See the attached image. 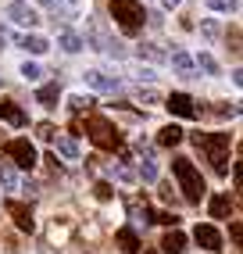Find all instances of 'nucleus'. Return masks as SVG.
<instances>
[{"mask_svg": "<svg viewBox=\"0 0 243 254\" xmlns=\"http://www.w3.org/2000/svg\"><path fill=\"white\" fill-rule=\"evenodd\" d=\"M193 143L207 154V161L215 165V172L218 176H229V132H193Z\"/></svg>", "mask_w": 243, "mask_h": 254, "instance_id": "f257e3e1", "label": "nucleus"}, {"mask_svg": "<svg viewBox=\"0 0 243 254\" xmlns=\"http://www.w3.org/2000/svg\"><path fill=\"white\" fill-rule=\"evenodd\" d=\"M172 172H176V179H179L182 197L189 200V204H200V197L207 193V186H204V176L197 172V165L189 158H172Z\"/></svg>", "mask_w": 243, "mask_h": 254, "instance_id": "f03ea898", "label": "nucleus"}, {"mask_svg": "<svg viewBox=\"0 0 243 254\" xmlns=\"http://www.w3.org/2000/svg\"><path fill=\"white\" fill-rule=\"evenodd\" d=\"M111 18L122 25L125 36H136L147 22V11H143L140 0H111Z\"/></svg>", "mask_w": 243, "mask_h": 254, "instance_id": "7ed1b4c3", "label": "nucleus"}, {"mask_svg": "<svg viewBox=\"0 0 243 254\" xmlns=\"http://www.w3.org/2000/svg\"><path fill=\"white\" fill-rule=\"evenodd\" d=\"M86 136H90L100 150H118L122 147V132L115 129V122H108V118H100V115L86 118Z\"/></svg>", "mask_w": 243, "mask_h": 254, "instance_id": "20e7f679", "label": "nucleus"}, {"mask_svg": "<svg viewBox=\"0 0 243 254\" xmlns=\"http://www.w3.org/2000/svg\"><path fill=\"white\" fill-rule=\"evenodd\" d=\"M4 158L11 165H18V168H32V165L40 161L36 147H32L29 140H4Z\"/></svg>", "mask_w": 243, "mask_h": 254, "instance_id": "39448f33", "label": "nucleus"}, {"mask_svg": "<svg viewBox=\"0 0 243 254\" xmlns=\"http://www.w3.org/2000/svg\"><path fill=\"white\" fill-rule=\"evenodd\" d=\"M86 36H90V43H93L97 50H108V54H122V43H115V40L108 36V29H104V22H100V18H90V22H86Z\"/></svg>", "mask_w": 243, "mask_h": 254, "instance_id": "423d86ee", "label": "nucleus"}, {"mask_svg": "<svg viewBox=\"0 0 243 254\" xmlns=\"http://www.w3.org/2000/svg\"><path fill=\"white\" fill-rule=\"evenodd\" d=\"M7 215L14 218V226H18L22 233H32V229H36V218H32V208L29 204H22V200H7Z\"/></svg>", "mask_w": 243, "mask_h": 254, "instance_id": "0eeeda50", "label": "nucleus"}, {"mask_svg": "<svg viewBox=\"0 0 243 254\" xmlns=\"http://www.w3.org/2000/svg\"><path fill=\"white\" fill-rule=\"evenodd\" d=\"M165 108H168L172 115H179V118H197V104H193V97H186V93L165 97Z\"/></svg>", "mask_w": 243, "mask_h": 254, "instance_id": "6e6552de", "label": "nucleus"}, {"mask_svg": "<svg viewBox=\"0 0 243 254\" xmlns=\"http://www.w3.org/2000/svg\"><path fill=\"white\" fill-rule=\"evenodd\" d=\"M193 240H197L204 251H211V254L222 251V233H218L215 226H197V229H193Z\"/></svg>", "mask_w": 243, "mask_h": 254, "instance_id": "1a4fd4ad", "label": "nucleus"}, {"mask_svg": "<svg viewBox=\"0 0 243 254\" xmlns=\"http://www.w3.org/2000/svg\"><path fill=\"white\" fill-rule=\"evenodd\" d=\"M0 122H11V126L25 129V126H29V118H25V111L14 104V100H0Z\"/></svg>", "mask_w": 243, "mask_h": 254, "instance_id": "9d476101", "label": "nucleus"}, {"mask_svg": "<svg viewBox=\"0 0 243 254\" xmlns=\"http://www.w3.org/2000/svg\"><path fill=\"white\" fill-rule=\"evenodd\" d=\"M7 14H11L18 25H36V22H40V14L32 11L29 4H22V0H11V4H7Z\"/></svg>", "mask_w": 243, "mask_h": 254, "instance_id": "9b49d317", "label": "nucleus"}, {"mask_svg": "<svg viewBox=\"0 0 243 254\" xmlns=\"http://www.w3.org/2000/svg\"><path fill=\"white\" fill-rule=\"evenodd\" d=\"M115 244H118L122 254H140V236H136V229H129V226H122L115 233Z\"/></svg>", "mask_w": 243, "mask_h": 254, "instance_id": "f8f14e48", "label": "nucleus"}, {"mask_svg": "<svg viewBox=\"0 0 243 254\" xmlns=\"http://www.w3.org/2000/svg\"><path fill=\"white\" fill-rule=\"evenodd\" d=\"M86 86H93V90H104V93H118V79L111 75H104V72H86Z\"/></svg>", "mask_w": 243, "mask_h": 254, "instance_id": "ddd939ff", "label": "nucleus"}, {"mask_svg": "<svg viewBox=\"0 0 243 254\" xmlns=\"http://www.w3.org/2000/svg\"><path fill=\"white\" fill-rule=\"evenodd\" d=\"M161 247H165L168 254H182V251H186V233L168 229V233H165V240H161Z\"/></svg>", "mask_w": 243, "mask_h": 254, "instance_id": "4468645a", "label": "nucleus"}, {"mask_svg": "<svg viewBox=\"0 0 243 254\" xmlns=\"http://www.w3.org/2000/svg\"><path fill=\"white\" fill-rule=\"evenodd\" d=\"M58 97H61L58 82H47V86H40V93H36V100H40L43 108H58Z\"/></svg>", "mask_w": 243, "mask_h": 254, "instance_id": "2eb2a0df", "label": "nucleus"}, {"mask_svg": "<svg viewBox=\"0 0 243 254\" xmlns=\"http://www.w3.org/2000/svg\"><path fill=\"white\" fill-rule=\"evenodd\" d=\"M58 47H61V50H68V54H79V50L86 47V40H82V36H75V32H68V29H64L61 36H58Z\"/></svg>", "mask_w": 243, "mask_h": 254, "instance_id": "dca6fc26", "label": "nucleus"}, {"mask_svg": "<svg viewBox=\"0 0 243 254\" xmlns=\"http://www.w3.org/2000/svg\"><path fill=\"white\" fill-rule=\"evenodd\" d=\"M182 136H186V132H182L179 126H165V129L158 132V143H161V147H176V143H182Z\"/></svg>", "mask_w": 243, "mask_h": 254, "instance_id": "f3484780", "label": "nucleus"}, {"mask_svg": "<svg viewBox=\"0 0 243 254\" xmlns=\"http://www.w3.org/2000/svg\"><path fill=\"white\" fill-rule=\"evenodd\" d=\"M0 186L4 190H18V172H14L11 161H0Z\"/></svg>", "mask_w": 243, "mask_h": 254, "instance_id": "a211bd4d", "label": "nucleus"}, {"mask_svg": "<svg viewBox=\"0 0 243 254\" xmlns=\"http://www.w3.org/2000/svg\"><path fill=\"white\" fill-rule=\"evenodd\" d=\"M229 211H233V200L225 197V193H215L211 197V218H225Z\"/></svg>", "mask_w": 243, "mask_h": 254, "instance_id": "6ab92c4d", "label": "nucleus"}, {"mask_svg": "<svg viewBox=\"0 0 243 254\" xmlns=\"http://www.w3.org/2000/svg\"><path fill=\"white\" fill-rule=\"evenodd\" d=\"M61 18H79L82 14V0H61V4H54Z\"/></svg>", "mask_w": 243, "mask_h": 254, "instance_id": "aec40b11", "label": "nucleus"}, {"mask_svg": "<svg viewBox=\"0 0 243 254\" xmlns=\"http://www.w3.org/2000/svg\"><path fill=\"white\" fill-rule=\"evenodd\" d=\"M18 47H25L29 54H43V50H50V43H47L43 36H22V40H18Z\"/></svg>", "mask_w": 243, "mask_h": 254, "instance_id": "412c9836", "label": "nucleus"}, {"mask_svg": "<svg viewBox=\"0 0 243 254\" xmlns=\"http://www.w3.org/2000/svg\"><path fill=\"white\" fill-rule=\"evenodd\" d=\"M172 64H176L182 75H189V68H193V58H189L186 50H179V47H176V50H172Z\"/></svg>", "mask_w": 243, "mask_h": 254, "instance_id": "4be33fe9", "label": "nucleus"}, {"mask_svg": "<svg viewBox=\"0 0 243 254\" xmlns=\"http://www.w3.org/2000/svg\"><path fill=\"white\" fill-rule=\"evenodd\" d=\"M140 58H147V61H165V50H161L158 43H140Z\"/></svg>", "mask_w": 243, "mask_h": 254, "instance_id": "5701e85b", "label": "nucleus"}, {"mask_svg": "<svg viewBox=\"0 0 243 254\" xmlns=\"http://www.w3.org/2000/svg\"><path fill=\"white\" fill-rule=\"evenodd\" d=\"M211 11H225V14H236L240 11V0H207Z\"/></svg>", "mask_w": 243, "mask_h": 254, "instance_id": "b1692460", "label": "nucleus"}, {"mask_svg": "<svg viewBox=\"0 0 243 254\" xmlns=\"http://www.w3.org/2000/svg\"><path fill=\"white\" fill-rule=\"evenodd\" d=\"M197 64H200L207 75H218V72H222V68H218V61H215L211 54H200V58H197Z\"/></svg>", "mask_w": 243, "mask_h": 254, "instance_id": "393cba45", "label": "nucleus"}, {"mask_svg": "<svg viewBox=\"0 0 243 254\" xmlns=\"http://www.w3.org/2000/svg\"><path fill=\"white\" fill-rule=\"evenodd\" d=\"M140 179H143V183H154V179H158V168H154L150 158H143V165H140Z\"/></svg>", "mask_w": 243, "mask_h": 254, "instance_id": "a878e982", "label": "nucleus"}, {"mask_svg": "<svg viewBox=\"0 0 243 254\" xmlns=\"http://www.w3.org/2000/svg\"><path fill=\"white\" fill-rule=\"evenodd\" d=\"M58 150H61L64 158H72V161L79 158V147H75V140H58Z\"/></svg>", "mask_w": 243, "mask_h": 254, "instance_id": "bb28decb", "label": "nucleus"}, {"mask_svg": "<svg viewBox=\"0 0 243 254\" xmlns=\"http://www.w3.org/2000/svg\"><path fill=\"white\" fill-rule=\"evenodd\" d=\"M90 104H93V100H90V97H79V93H75V97H68V108H72L75 115H79V111H86V108H90Z\"/></svg>", "mask_w": 243, "mask_h": 254, "instance_id": "cd10ccee", "label": "nucleus"}, {"mask_svg": "<svg viewBox=\"0 0 243 254\" xmlns=\"http://www.w3.org/2000/svg\"><path fill=\"white\" fill-rule=\"evenodd\" d=\"M161 100H165V97H161L158 90H140V104H161Z\"/></svg>", "mask_w": 243, "mask_h": 254, "instance_id": "c85d7f7f", "label": "nucleus"}, {"mask_svg": "<svg viewBox=\"0 0 243 254\" xmlns=\"http://www.w3.org/2000/svg\"><path fill=\"white\" fill-rule=\"evenodd\" d=\"M22 75H25L29 82H36V79H40L43 72H40V64H22Z\"/></svg>", "mask_w": 243, "mask_h": 254, "instance_id": "c756f323", "label": "nucleus"}, {"mask_svg": "<svg viewBox=\"0 0 243 254\" xmlns=\"http://www.w3.org/2000/svg\"><path fill=\"white\" fill-rule=\"evenodd\" d=\"M93 190H97V197H100V200H111V197H115V190H111V183H97Z\"/></svg>", "mask_w": 243, "mask_h": 254, "instance_id": "7c9ffc66", "label": "nucleus"}, {"mask_svg": "<svg viewBox=\"0 0 243 254\" xmlns=\"http://www.w3.org/2000/svg\"><path fill=\"white\" fill-rule=\"evenodd\" d=\"M36 136H40V140H54V126H50V122H40V126H36Z\"/></svg>", "mask_w": 243, "mask_h": 254, "instance_id": "2f4dec72", "label": "nucleus"}, {"mask_svg": "<svg viewBox=\"0 0 243 254\" xmlns=\"http://www.w3.org/2000/svg\"><path fill=\"white\" fill-rule=\"evenodd\" d=\"M229 50L233 54H240V29L233 25V32H229Z\"/></svg>", "mask_w": 243, "mask_h": 254, "instance_id": "473e14b6", "label": "nucleus"}, {"mask_svg": "<svg viewBox=\"0 0 243 254\" xmlns=\"http://www.w3.org/2000/svg\"><path fill=\"white\" fill-rule=\"evenodd\" d=\"M172 190H176V186H172V183H161V197L168 200V204H176V193H172Z\"/></svg>", "mask_w": 243, "mask_h": 254, "instance_id": "72a5a7b5", "label": "nucleus"}, {"mask_svg": "<svg viewBox=\"0 0 243 254\" xmlns=\"http://www.w3.org/2000/svg\"><path fill=\"white\" fill-rule=\"evenodd\" d=\"M204 36H207V40H215V36H218V25H215L211 18H207V22H204Z\"/></svg>", "mask_w": 243, "mask_h": 254, "instance_id": "f704fd0d", "label": "nucleus"}, {"mask_svg": "<svg viewBox=\"0 0 243 254\" xmlns=\"http://www.w3.org/2000/svg\"><path fill=\"white\" fill-rule=\"evenodd\" d=\"M240 233H243V229H240V222H233V226H229V236H233V244H240Z\"/></svg>", "mask_w": 243, "mask_h": 254, "instance_id": "c9c22d12", "label": "nucleus"}, {"mask_svg": "<svg viewBox=\"0 0 243 254\" xmlns=\"http://www.w3.org/2000/svg\"><path fill=\"white\" fill-rule=\"evenodd\" d=\"M4 43H7V32H4V29H0V47H4Z\"/></svg>", "mask_w": 243, "mask_h": 254, "instance_id": "e433bc0d", "label": "nucleus"}, {"mask_svg": "<svg viewBox=\"0 0 243 254\" xmlns=\"http://www.w3.org/2000/svg\"><path fill=\"white\" fill-rule=\"evenodd\" d=\"M176 4H179V0H165V7H176Z\"/></svg>", "mask_w": 243, "mask_h": 254, "instance_id": "4c0bfd02", "label": "nucleus"}, {"mask_svg": "<svg viewBox=\"0 0 243 254\" xmlns=\"http://www.w3.org/2000/svg\"><path fill=\"white\" fill-rule=\"evenodd\" d=\"M43 4H47V7H54V4H58V0H43Z\"/></svg>", "mask_w": 243, "mask_h": 254, "instance_id": "58836bf2", "label": "nucleus"}, {"mask_svg": "<svg viewBox=\"0 0 243 254\" xmlns=\"http://www.w3.org/2000/svg\"><path fill=\"white\" fill-rule=\"evenodd\" d=\"M143 254H158V251H143Z\"/></svg>", "mask_w": 243, "mask_h": 254, "instance_id": "ea45409f", "label": "nucleus"}, {"mask_svg": "<svg viewBox=\"0 0 243 254\" xmlns=\"http://www.w3.org/2000/svg\"><path fill=\"white\" fill-rule=\"evenodd\" d=\"M0 143H4V132H0Z\"/></svg>", "mask_w": 243, "mask_h": 254, "instance_id": "a19ab883", "label": "nucleus"}]
</instances>
